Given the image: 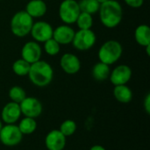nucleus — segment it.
<instances>
[{"mask_svg":"<svg viewBox=\"0 0 150 150\" xmlns=\"http://www.w3.org/2000/svg\"><path fill=\"white\" fill-rule=\"evenodd\" d=\"M67 137L59 129H54L47 133L45 137V146L47 150H63L66 147Z\"/></svg>","mask_w":150,"mask_h":150,"instance_id":"ddd939ff","label":"nucleus"},{"mask_svg":"<svg viewBox=\"0 0 150 150\" xmlns=\"http://www.w3.org/2000/svg\"><path fill=\"white\" fill-rule=\"evenodd\" d=\"M20 54L23 60L32 64L40 60L42 55V49L38 42L31 40L24 44Z\"/></svg>","mask_w":150,"mask_h":150,"instance_id":"9b49d317","label":"nucleus"},{"mask_svg":"<svg viewBox=\"0 0 150 150\" xmlns=\"http://www.w3.org/2000/svg\"><path fill=\"white\" fill-rule=\"evenodd\" d=\"M98 13L102 25L109 29L116 28L123 18V8L117 0H108L101 4Z\"/></svg>","mask_w":150,"mask_h":150,"instance_id":"f257e3e1","label":"nucleus"},{"mask_svg":"<svg viewBox=\"0 0 150 150\" xmlns=\"http://www.w3.org/2000/svg\"><path fill=\"white\" fill-rule=\"evenodd\" d=\"M8 96L11 102L19 104L21 101H23L26 98V93H25V91L22 87L15 85V86H12L9 90Z\"/></svg>","mask_w":150,"mask_h":150,"instance_id":"b1692460","label":"nucleus"},{"mask_svg":"<svg viewBox=\"0 0 150 150\" xmlns=\"http://www.w3.org/2000/svg\"><path fill=\"white\" fill-rule=\"evenodd\" d=\"M60 66L64 73L68 75H75L81 69L80 59L72 53L62 54L60 59Z\"/></svg>","mask_w":150,"mask_h":150,"instance_id":"f8f14e48","label":"nucleus"},{"mask_svg":"<svg viewBox=\"0 0 150 150\" xmlns=\"http://www.w3.org/2000/svg\"><path fill=\"white\" fill-rule=\"evenodd\" d=\"M97 41L96 33L91 29L87 30H78L75 33V36L71 44L75 49L78 51H87L90 50Z\"/></svg>","mask_w":150,"mask_h":150,"instance_id":"423d86ee","label":"nucleus"},{"mask_svg":"<svg viewBox=\"0 0 150 150\" xmlns=\"http://www.w3.org/2000/svg\"><path fill=\"white\" fill-rule=\"evenodd\" d=\"M43 48L47 54H48L50 56H54L59 54V52L61 50V45L56 40H54L53 38H51L44 42Z\"/></svg>","mask_w":150,"mask_h":150,"instance_id":"a878e982","label":"nucleus"},{"mask_svg":"<svg viewBox=\"0 0 150 150\" xmlns=\"http://www.w3.org/2000/svg\"><path fill=\"white\" fill-rule=\"evenodd\" d=\"M75 33L76 31L70 25L63 24L54 28L52 38L60 45H69L71 44Z\"/></svg>","mask_w":150,"mask_h":150,"instance_id":"2eb2a0df","label":"nucleus"},{"mask_svg":"<svg viewBox=\"0 0 150 150\" xmlns=\"http://www.w3.org/2000/svg\"><path fill=\"white\" fill-rule=\"evenodd\" d=\"M33 25V18L25 11H18L14 13L10 21L12 34L18 38H24L30 34Z\"/></svg>","mask_w":150,"mask_h":150,"instance_id":"20e7f679","label":"nucleus"},{"mask_svg":"<svg viewBox=\"0 0 150 150\" xmlns=\"http://www.w3.org/2000/svg\"><path fill=\"white\" fill-rule=\"evenodd\" d=\"M78 5L82 12H86L92 16L98 12L100 7V4L97 0H80Z\"/></svg>","mask_w":150,"mask_h":150,"instance_id":"412c9836","label":"nucleus"},{"mask_svg":"<svg viewBox=\"0 0 150 150\" xmlns=\"http://www.w3.org/2000/svg\"><path fill=\"white\" fill-rule=\"evenodd\" d=\"M22 115L19 104L14 102L7 103L2 109L1 120L4 124H16Z\"/></svg>","mask_w":150,"mask_h":150,"instance_id":"4468645a","label":"nucleus"},{"mask_svg":"<svg viewBox=\"0 0 150 150\" xmlns=\"http://www.w3.org/2000/svg\"><path fill=\"white\" fill-rule=\"evenodd\" d=\"M112 93L115 99L121 104H128L133 99V91L127 84L114 86Z\"/></svg>","mask_w":150,"mask_h":150,"instance_id":"f3484780","label":"nucleus"},{"mask_svg":"<svg viewBox=\"0 0 150 150\" xmlns=\"http://www.w3.org/2000/svg\"><path fill=\"white\" fill-rule=\"evenodd\" d=\"M19 107L21 113L25 117L33 119L39 118L43 111L41 102L34 97H26L19 103Z\"/></svg>","mask_w":150,"mask_h":150,"instance_id":"6e6552de","label":"nucleus"},{"mask_svg":"<svg viewBox=\"0 0 150 150\" xmlns=\"http://www.w3.org/2000/svg\"><path fill=\"white\" fill-rule=\"evenodd\" d=\"M30 66L31 64L28 63L27 62H25V60H23L22 58L16 60L13 63H12V71L16 76H25L28 75L29 69H30Z\"/></svg>","mask_w":150,"mask_h":150,"instance_id":"4be33fe9","label":"nucleus"},{"mask_svg":"<svg viewBox=\"0 0 150 150\" xmlns=\"http://www.w3.org/2000/svg\"><path fill=\"white\" fill-rule=\"evenodd\" d=\"M2 127H3V122H2V120H1V119H0V130H1V128H2Z\"/></svg>","mask_w":150,"mask_h":150,"instance_id":"2f4dec72","label":"nucleus"},{"mask_svg":"<svg viewBox=\"0 0 150 150\" xmlns=\"http://www.w3.org/2000/svg\"><path fill=\"white\" fill-rule=\"evenodd\" d=\"M23 136L16 124L3 125L0 130V142L6 147L18 146L22 142Z\"/></svg>","mask_w":150,"mask_h":150,"instance_id":"0eeeda50","label":"nucleus"},{"mask_svg":"<svg viewBox=\"0 0 150 150\" xmlns=\"http://www.w3.org/2000/svg\"><path fill=\"white\" fill-rule=\"evenodd\" d=\"M37 122L36 119L24 117L18 123V127L20 130L23 135H29L33 134L37 129Z\"/></svg>","mask_w":150,"mask_h":150,"instance_id":"aec40b11","label":"nucleus"},{"mask_svg":"<svg viewBox=\"0 0 150 150\" xmlns=\"http://www.w3.org/2000/svg\"><path fill=\"white\" fill-rule=\"evenodd\" d=\"M145 48H146L147 55H148V56H149L150 55V45L149 46H147V47H145Z\"/></svg>","mask_w":150,"mask_h":150,"instance_id":"c756f323","label":"nucleus"},{"mask_svg":"<svg viewBox=\"0 0 150 150\" xmlns=\"http://www.w3.org/2000/svg\"><path fill=\"white\" fill-rule=\"evenodd\" d=\"M124 2L127 5L134 9L141 8L144 4V0H124Z\"/></svg>","mask_w":150,"mask_h":150,"instance_id":"bb28decb","label":"nucleus"},{"mask_svg":"<svg viewBox=\"0 0 150 150\" xmlns=\"http://www.w3.org/2000/svg\"><path fill=\"white\" fill-rule=\"evenodd\" d=\"M0 1H2V0H0Z\"/></svg>","mask_w":150,"mask_h":150,"instance_id":"473e14b6","label":"nucleus"},{"mask_svg":"<svg viewBox=\"0 0 150 150\" xmlns=\"http://www.w3.org/2000/svg\"><path fill=\"white\" fill-rule=\"evenodd\" d=\"M90 150H106L103 146H101V145H94V146H92Z\"/></svg>","mask_w":150,"mask_h":150,"instance_id":"c85d7f7f","label":"nucleus"},{"mask_svg":"<svg viewBox=\"0 0 150 150\" xmlns=\"http://www.w3.org/2000/svg\"><path fill=\"white\" fill-rule=\"evenodd\" d=\"M33 18H40L46 15L47 5L44 0H30L25 10Z\"/></svg>","mask_w":150,"mask_h":150,"instance_id":"dca6fc26","label":"nucleus"},{"mask_svg":"<svg viewBox=\"0 0 150 150\" xmlns=\"http://www.w3.org/2000/svg\"><path fill=\"white\" fill-rule=\"evenodd\" d=\"M76 129H77V126H76V123L74 120H64L61 124L59 131L65 137H69V136L73 135L76 133Z\"/></svg>","mask_w":150,"mask_h":150,"instance_id":"393cba45","label":"nucleus"},{"mask_svg":"<svg viewBox=\"0 0 150 150\" xmlns=\"http://www.w3.org/2000/svg\"><path fill=\"white\" fill-rule=\"evenodd\" d=\"M123 47L121 43L115 40H109L105 41L99 47L98 57L99 62L107 65L116 63L122 56Z\"/></svg>","mask_w":150,"mask_h":150,"instance_id":"7ed1b4c3","label":"nucleus"},{"mask_svg":"<svg viewBox=\"0 0 150 150\" xmlns=\"http://www.w3.org/2000/svg\"><path fill=\"white\" fill-rule=\"evenodd\" d=\"M80 12L81 11L76 0H63L59 5L58 15L65 25H70L75 24Z\"/></svg>","mask_w":150,"mask_h":150,"instance_id":"39448f33","label":"nucleus"},{"mask_svg":"<svg viewBox=\"0 0 150 150\" xmlns=\"http://www.w3.org/2000/svg\"><path fill=\"white\" fill-rule=\"evenodd\" d=\"M134 40L142 47L150 45V28L146 24L138 25L134 31Z\"/></svg>","mask_w":150,"mask_h":150,"instance_id":"a211bd4d","label":"nucleus"},{"mask_svg":"<svg viewBox=\"0 0 150 150\" xmlns=\"http://www.w3.org/2000/svg\"><path fill=\"white\" fill-rule=\"evenodd\" d=\"M77 27L80 30H87V29H91L93 25V17L92 15L86 13V12H80L78 15L76 23Z\"/></svg>","mask_w":150,"mask_h":150,"instance_id":"5701e85b","label":"nucleus"},{"mask_svg":"<svg viewBox=\"0 0 150 150\" xmlns=\"http://www.w3.org/2000/svg\"><path fill=\"white\" fill-rule=\"evenodd\" d=\"M27 76L33 85L43 88L53 81L54 69L47 62L40 60L31 64Z\"/></svg>","mask_w":150,"mask_h":150,"instance_id":"f03ea898","label":"nucleus"},{"mask_svg":"<svg viewBox=\"0 0 150 150\" xmlns=\"http://www.w3.org/2000/svg\"><path fill=\"white\" fill-rule=\"evenodd\" d=\"M143 107L147 112V114H150V94L148 93L143 101Z\"/></svg>","mask_w":150,"mask_h":150,"instance_id":"cd10ccee","label":"nucleus"},{"mask_svg":"<svg viewBox=\"0 0 150 150\" xmlns=\"http://www.w3.org/2000/svg\"><path fill=\"white\" fill-rule=\"evenodd\" d=\"M110 73H111L110 66L101 62H97L92 67V69H91L92 77L98 82H104L107 80L109 78Z\"/></svg>","mask_w":150,"mask_h":150,"instance_id":"6ab92c4d","label":"nucleus"},{"mask_svg":"<svg viewBox=\"0 0 150 150\" xmlns=\"http://www.w3.org/2000/svg\"><path fill=\"white\" fill-rule=\"evenodd\" d=\"M97 1L101 4H103V3H105V2H106V1H108V0H97Z\"/></svg>","mask_w":150,"mask_h":150,"instance_id":"7c9ffc66","label":"nucleus"},{"mask_svg":"<svg viewBox=\"0 0 150 150\" xmlns=\"http://www.w3.org/2000/svg\"><path fill=\"white\" fill-rule=\"evenodd\" d=\"M53 31L54 28L48 22L40 20L37 22H33L30 34L32 35L34 41L38 43H44L46 40L53 37Z\"/></svg>","mask_w":150,"mask_h":150,"instance_id":"1a4fd4ad","label":"nucleus"},{"mask_svg":"<svg viewBox=\"0 0 150 150\" xmlns=\"http://www.w3.org/2000/svg\"><path fill=\"white\" fill-rule=\"evenodd\" d=\"M132 69L126 64H120L111 70L109 79L112 85L127 84L132 78Z\"/></svg>","mask_w":150,"mask_h":150,"instance_id":"9d476101","label":"nucleus"}]
</instances>
